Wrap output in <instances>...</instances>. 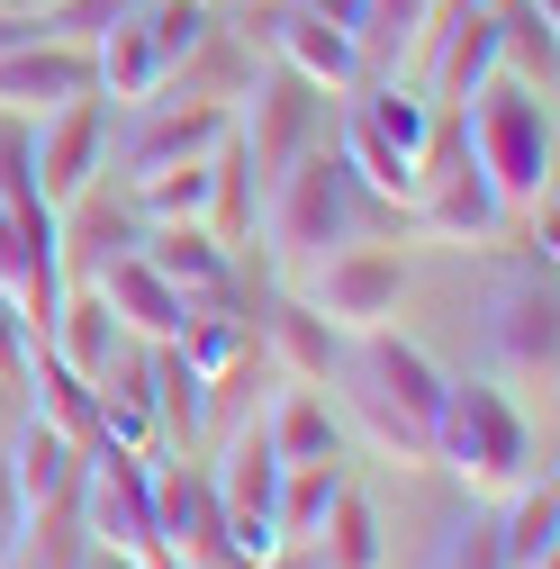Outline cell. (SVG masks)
Returning <instances> with one entry per match:
<instances>
[{
  "mask_svg": "<svg viewBox=\"0 0 560 569\" xmlns=\"http://www.w3.org/2000/svg\"><path fill=\"white\" fill-rule=\"evenodd\" d=\"M91 91V46H63V37H28L0 54V118H54L63 100Z\"/></svg>",
  "mask_w": 560,
  "mask_h": 569,
  "instance_id": "12",
  "label": "cell"
},
{
  "mask_svg": "<svg viewBox=\"0 0 560 569\" xmlns=\"http://www.w3.org/2000/svg\"><path fill=\"white\" fill-rule=\"evenodd\" d=\"M208 190H218V154H190V163H163L146 181H127V199H136V218H146V227L208 218Z\"/></svg>",
  "mask_w": 560,
  "mask_h": 569,
  "instance_id": "28",
  "label": "cell"
},
{
  "mask_svg": "<svg viewBox=\"0 0 560 569\" xmlns=\"http://www.w3.org/2000/svg\"><path fill=\"white\" fill-rule=\"evenodd\" d=\"M488 352H498L507 380L551 389V371H560V299H551V271H524L516 290H498V308H488Z\"/></svg>",
  "mask_w": 560,
  "mask_h": 569,
  "instance_id": "11",
  "label": "cell"
},
{
  "mask_svg": "<svg viewBox=\"0 0 560 569\" xmlns=\"http://www.w3.org/2000/svg\"><path fill=\"white\" fill-rule=\"evenodd\" d=\"M452 118H461V146L479 154L488 190L507 199V218L551 199V91H533L516 73H488Z\"/></svg>",
  "mask_w": 560,
  "mask_h": 569,
  "instance_id": "3",
  "label": "cell"
},
{
  "mask_svg": "<svg viewBox=\"0 0 560 569\" xmlns=\"http://www.w3.org/2000/svg\"><path fill=\"white\" fill-rule=\"evenodd\" d=\"M91 290L118 308V326H127L136 343H172V335L190 326V299L172 290V280H163L146 253H118V262H100V271H91Z\"/></svg>",
  "mask_w": 560,
  "mask_h": 569,
  "instance_id": "16",
  "label": "cell"
},
{
  "mask_svg": "<svg viewBox=\"0 0 560 569\" xmlns=\"http://www.w3.org/2000/svg\"><path fill=\"white\" fill-rule=\"evenodd\" d=\"M498 73H516V82H533V91L560 82V37H551V10H542V0H507V10H498Z\"/></svg>",
  "mask_w": 560,
  "mask_h": 569,
  "instance_id": "27",
  "label": "cell"
},
{
  "mask_svg": "<svg viewBox=\"0 0 560 569\" xmlns=\"http://www.w3.org/2000/svg\"><path fill=\"white\" fill-rule=\"evenodd\" d=\"M551 551H560V488H551V470H542V479H516V488H507L498 560H507V569H551Z\"/></svg>",
  "mask_w": 560,
  "mask_h": 569,
  "instance_id": "23",
  "label": "cell"
},
{
  "mask_svg": "<svg viewBox=\"0 0 560 569\" xmlns=\"http://www.w3.org/2000/svg\"><path fill=\"white\" fill-rule=\"evenodd\" d=\"M434 461L470 488V507H479V497H507L516 479H533V425H524V407L498 380H443Z\"/></svg>",
  "mask_w": 560,
  "mask_h": 569,
  "instance_id": "4",
  "label": "cell"
},
{
  "mask_svg": "<svg viewBox=\"0 0 560 569\" xmlns=\"http://www.w3.org/2000/svg\"><path fill=\"white\" fill-rule=\"evenodd\" d=\"M343 416L362 425V443L389 461H434V407H443V371L389 326L343 335V362H334Z\"/></svg>",
  "mask_w": 560,
  "mask_h": 569,
  "instance_id": "1",
  "label": "cell"
},
{
  "mask_svg": "<svg viewBox=\"0 0 560 569\" xmlns=\"http://www.w3.org/2000/svg\"><path fill=\"white\" fill-rule=\"evenodd\" d=\"M154 533H163V551H172L181 569H236L208 470H154Z\"/></svg>",
  "mask_w": 560,
  "mask_h": 569,
  "instance_id": "13",
  "label": "cell"
},
{
  "mask_svg": "<svg viewBox=\"0 0 560 569\" xmlns=\"http://www.w3.org/2000/svg\"><path fill=\"white\" fill-rule=\"evenodd\" d=\"M443 19V0H371V63H389V73H398V63L416 54V37H426Z\"/></svg>",
  "mask_w": 560,
  "mask_h": 569,
  "instance_id": "29",
  "label": "cell"
},
{
  "mask_svg": "<svg viewBox=\"0 0 560 569\" xmlns=\"http://www.w3.org/2000/svg\"><path fill=\"white\" fill-rule=\"evenodd\" d=\"M308 542H317V560H326V569H380V560H389V533H380V507H371V497H362L353 479H343V497H334V507H326V525H317Z\"/></svg>",
  "mask_w": 560,
  "mask_h": 569,
  "instance_id": "26",
  "label": "cell"
},
{
  "mask_svg": "<svg viewBox=\"0 0 560 569\" xmlns=\"http://www.w3.org/2000/svg\"><path fill=\"white\" fill-rule=\"evenodd\" d=\"M271 54L290 63L299 82H317L326 100H343V91H362V82H371V63H362V46L343 37V28L326 19V10H308V0H290V19H280Z\"/></svg>",
  "mask_w": 560,
  "mask_h": 569,
  "instance_id": "15",
  "label": "cell"
},
{
  "mask_svg": "<svg viewBox=\"0 0 560 569\" xmlns=\"http://www.w3.org/2000/svg\"><path fill=\"white\" fill-rule=\"evenodd\" d=\"M542 10H560V0H542Z\"/></svg>",
  "mask_w": 560,
  "mask_h": 569,
  "instance_id": "36",
  "label": "cell"
},
{
  "mask_svg": "<svg viewBox=\"0 0 560 569\" xmlns=\"http://www.w3.org/2000/svg\"><path fill=\"white\" fill-rule=\"evenodd\" d=\"M91 91L109 100V109H146L154 91H163V54H154V37L136 28V10L91 46Z\"/></svg>",
  "mask_w": 560,
  "mask_h": 569,
  "instance_id": "22",
  "label": "cell"
},
{
  "mask_svg": "<svg viewBox=\"0 0 560 569\" xmlns=\"http://www.w3.org/2000/svg\"><path fill=\"white\" fill-rule=\"evenodd\" d=\"M19 416H28V380H10V371H0V435H10Z\"/></svg>",
  "mask_w": 560,
  "mask_h": 569,
  "instance_id": "34",
  "label": "cell"
},
{
  "mask_svg": "<svg viewBox=\"0 0 560 569\" xmlns=\"http://www.w3.org/2000/svg\"><path fill=\"white\" fill-rule=\"evenodd\" d=\"M343 100H353V109L371 118V136H380V146H398L407 163L426 154V136H434V118H443V109L426 100V82H398V73H389V82H362V91H343Z\"/></svg>",
  "mask_w": 560,
  "mask_h": 569,
  "instance_id": "25",
  "label": "cell"
},
{
  "mask_svg": "<svg viewBox=\"0 0 560 569\" xmlns=\"http://www.w3.org/2000/svg\"><path fill=\"white\" fill-rule=\"evenodd\" d=\"M10 479H19V507H63L82 488V443L54 435L46 416H19L10 425Z\"/></svg>",
  "mask_w": 560,
  "mask_h": 569,
  "instance_id": "19",
  "label": "cell"
},
{
  "mask_svg": "<svg viewBox=\"0 0 560 569\" xmlns=\"http://www.w3.org/2000/svg\"><path fill=\"white\" fill-rule=\"evenodd\" d=\"M407 227H426V236H443V244H498V227H507V199L488 190V172H479V154L461 146V118H452V109L434 118L426 154H416Z\"/></svg>",
  "mask_w": 560,
  "mask_h": 569,
  "instance_id": "5",
  "label": "cell"
},
{
  "mask_svg": "<svg viewBox=\"0 0 560 569\" xmlns=\"http://www.w3.org/2000/svg\"><path fill=\"white\" fill-rule=\"evenodd\" d=\"M146 398H154V435H172L181 452L208 443V380L181 362V343H146Z\"/></svg>",
  "mask_w": 560,
  "mask_h": 569,
  "instance_id": "21",
  "label": "cell"
},
{
  "mask_svg": "<svg viewBox=\"0 0 560 569\" xmlns=\"http://www.w3.org/2000/svg\"><path fill=\"white\" fill-rule=\"evenodd\" d=\"M136 236H146V218H136V199H127V190L100 199V181H91L82 199H63V208H54V262H63V280H91L100 262L136 253Z\"/></svg>",
  "mask_w": 560,
  "mask_h": 569,
  "instance_id": "14",
  "label": "cell"
},
{
  "mask_svg": "<svg viewBox=\"0 0 560 569\" xmlns=\"http://www.w3.org/2000/svg\"><path fill=\"white\" fill-rule=\"evenodd\" d=\"M262 352H271V362L290 371V380L326 389V380H334V362H343V335H334L308 299H271V308H262Z\"/></svg>",
  "mask_w": 560,
  "mask_h": 569,
  "instance_id": "20",
  "label": "cell"
},
{
  "mask_svg": "<svg viewBox=\"0 0 560 569\" xmlns=\"http://www.w3.org/2000/svg\"><path fill=\"white\" fill-rule=\"evenodd\" d=\"M426 569H507V560H498V525L461 507V516L434 533V560H426Z\"/></svg>",
  "mask_w": 560,
  "mask_h": 569,
  "instance_id": "32",
  "label": "cell"
},
{
  "mask_svg": "<svg viewBox=\"0 0 560 569\" xmlns=\"http://www.w3.org/2000/svg\"><path fill=\"white\" fill-rule=\"evenodd\" d=\"M262 190H271V199H262V236H271V262H280V271L326 262L334 244H353L362 227H407L398 208H380L353 172H343V154L326 146V136H317L290 172H271Z\"/></svg>",
  "mask_w": 560,
  "mask_h": 569,
  "instance_id": "2",
  "label": "cell"
},
{
  "mask_svg": "<svg viewBox=\"0 0 560 569\" xmlns=\"http://www.w3.org/2000/svg\"><path fill=\"white\" fill-rule=\"evenodd\" d=\"M127 146H118V172L127 181H146L163 163H190V154H218L227 136H236V109L227 100H146V109H127Z\"/></svg>",
  "mask_w": 560,
  "mask_h": 569,
  "instance_id": "10",
  "label": "cell"
},
{
  "mask_svg": "<svg viewBox=\"0 0 560 569\" xmlns=\"http://www.w3.org/2000/svg\"><path fill=\"white\" fill-rule=\"evenodd\" d=\"M136 253H146L181 299H236V280H244V271H236V253L208 236L199 218H181V227H146V236H136Z\"/></svg>",
  "mask_w": 560,
  "mask_h": 569,
  "instance_id": "17",
  "label": "cell"
},
{
  "mask_svg": "<svg viewBox=\"0 0 560 569\" xmlns=\"http://www.w3.org/2000/svg\"><path fill=\"white\" fill-rule=\"evenodd\" d=\"M28 154H37V190H46V208L82 199V190L109 172V100L82 91V100H63L54 118H37V127H28Z\"/></svg>",
  "mask_w": 560,
  "mask_h": 569,
  "instance_id": "9",
  "label": "cell"
},
{
  "mask_svg": "<svg viewBox=\"0 0 560 569\" xmlns=\"http://www.w3.org/2000/svg\"><path fill=\"white\" fill-rule=\"evenodd\" d=\"M262 435H271V452L280 461H343V416L326 407V389H280V407L262 416Z\"/></svg>",
  "mask_w": 560,
  "mask_h": 569,
  "instance_id": "24",
  "label": "cell"
},
{
  "mask_svg": "<svg viewBox=\"0 0 560 569\" xmlns=\"http://www.w3.org/2000/svg\"><path fill=\"white\" fill-rule=\"evenodd\" d=\"M28 560V507H19V479H10V435H0V569Z\"/></svg>",
  "mask_w": 560,
  "mask_h": 569,
  "instance_id": "33",
  "label": "cell"
},
{
  "mask_svg": "<svg viewBox=\"0 0 560 569\" xmlns=\"http://www.w3.org/2000/svg\"><path fill=\"white\" fill-rule=\"evenodd\" d=\"M46 343L63 352V362H73L82 380H100L109 362H118V352L136 343L127 326H118V308L91 290V280H63V308H54V326H46Z\"/></svg>",
  "mask_w": 560,
  "mask_h": 569,
  "instance_id": "18",
  "label": "cell"
},
{
  "mask_svg": "<svg viewBox=\"0 0 560 569\" xmlns=\"http://www.w3.org/2000/svg\"><path fill=\"white\" fill-rule=\"evenodd\" d=\"M208 488H218V516H227V551H236V560H271V551H280V533H271L280 452H271V435H262V416H253V425H227Z\"/></svg>",
  "mask_w": 560,
  "mask_h": 569,
  "instance_id": "6",
  "label": "cell"
},
{
  "mask_svg": "<svg viewBox=\"0 0 560 569\" xmlns=\"http://www.w3.org/2000/svg\"><path fill=\"white\" fill-rule=\"evenodd\" d=\"M136 28H146L154 37V54H163V73H172V63L208 37V28H218V19H208V0H136Z\"/></svg>",
  "mask_w": 560,
  "mask_h": 569,
  "instance_id": "30",
  "label": "cell"
},
{
  "mask_svg": "<svg viewBox=\"0 0 560 569\" xmlns=\"http://www.w3.org/2000/svg\"><path fill=\"white\" fill-rule=\"evenodd\" d=\"M317 136H326V91L299 82L290 63H280V73H262V82H253V109L236 118V146H244V172H253V181L290 172Z\"/></svg>",
  "mask_w": 560,
  "mask_h": 569,
  "instance_id": "8",
  "label": "cell"
},
{
  "mask_svg": "<svg viewBox=\"0 0 560 569\" xmlns=\"http://www.w3.org/2000/svg\"><path fill=\"white\" fill-rule=\"evenodd\" d=\"M28 37H37V10H0V54L28 46Z\"/></svg>",
  "mask_w": 560,
  "mask_h": 569,
  "instance_id": "35",
  "label": "cell"
},
{
  "mask_svg": "<svg viewBox=\"0 0 560 569\" xmlns=\"http://www.w3.org/2000/svg\"><path fill=\"white\" fill-rule=\"evenodd\" d=\"M37 10V37H63V46H100L136 0H28Z\"/></svg>",
  "mask_w": 560,
  "mask_h": 569,
  "instance_id": "31",
  "label": "cell"
},
{
  "mask_svg": "<svg viewBox=\"0 0 560 569\" xmlns=\"http://www.w3.org/2000/svg\"><path fill=\"white\" fill-rule=\"evenodd\" d=\"M398 299H407V262H398L389 244H371V236H353V244H334L326 262H308V308H317L334 335L389 326Z\"/></svg>",
  "mask_w": 560,
  "mask_h": 569,
  "instance_id": "7",
  "label": "cell"
}]
</instances>
